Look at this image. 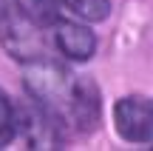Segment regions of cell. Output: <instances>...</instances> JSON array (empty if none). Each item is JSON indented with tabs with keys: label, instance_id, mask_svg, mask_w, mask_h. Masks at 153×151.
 Here are the masks:
<instances>
[{
	"label": "cell",
	"instance_id": "obj_1",
	"mask_svg": "<svg viewBox=\"0 0 153 151\" xmlns=\"http://www.w3.org/2000/svg\"><path fill=\"white\" fill-rule=\"evenodd\" d=\"M23 86L34 103H40L48 114H54L62 125H71V108L79 91L76 74H71L65 66L48 57H37V60H28L23 68Z\"/></svg>",
	"mask_w": 153,
	"mask_h": 151
},
{
	"label": "cell",
	"instance_id": "obj_2",
	"mask_svg": "<svg viewBox=\"0 0 153 151\" xmlns=\"http://www.w3.org/2000/svg\"><path fill=\"white\" fill-rule=\"evenodd\" d=\"M0 46L20 63L43 57L40 23L23 0H0Z\"/></svg>",
	"mask_w": 153,
	"mask_h": 151
},
{
	"label": "cell",
	"instance_id": "obj_3",
	"mask_svg": "<svg viewBox=\"0 0 153 151\" xmlns=\"http://www.w3.org/2000/svg\"><path fill=\"white\" fill-rule=\"evenodd\" d=\"M114 128L125 143L153 140V100L142 94H125L114 103Z\"/></svg>",
	"mask_w": 153,
	"mask_h": 151
},
{
	"label": "cell",
	"instance_id": "obj_4",
	"mask_svg": "<svg viewBox=\"0 0 153 151\" xmlns=\"http://www.w3.org/2000/svg\"><path fill=\"white\" fill-rule=\"evenodd\" d=\"M51 37L60 54H65L74 63H85L97 54V34L76 20H65V17H54L51 20Z\"/></svg>",
	"mask_w": 153,
	"mask_h": 151
},
{
	"label": "cell",
	"instance_id": "obj_5",
	"mask_svg": "<svg viewBox=\"0 0 153 151\" xmlns=\"http://www.w3.org/2000/svg\"><path fill=\"white\" fill-rule=\"evenodd\" d=\"M20 131V117H17V106L11 97L0 89V148H6Z\"/></svg>",
	"mask_w": 153,
	"mask_h": 151
},
{
	"label": "cell",
	"instance_id": "obj_6",
	"mask_svg": "<svg viewBox=\"0 0 153 151\" xmlns=\"http://www.w3.org/2000/svg\"><path fill=\"white\" fill-rule=\"evenodd\" d=\"M60 3L88 23H99L111 14V0H60Z\"/></svg>",
	"mask_w": 153,
	"mask_h": 151
}]
</instances>
